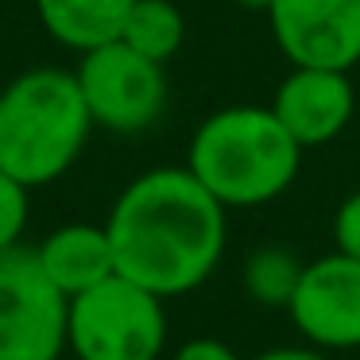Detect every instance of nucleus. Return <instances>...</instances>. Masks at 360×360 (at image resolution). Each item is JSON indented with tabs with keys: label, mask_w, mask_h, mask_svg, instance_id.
<instances>
[{
	"label": "nucleus",
	"mask_w": 360,
	"mask_h": 360,
	"mask_svg": "<svg viewBox=\"0 0 360 360\" xmlns=\"http://www.w3.org/2000/svg\"><path fill=\"white\" fill-rule=\"evenodd\" d=\"M35 256H39V267L47 271V279L66 298L117 275V256H112V240L105 225H86V221L63 225L35 244Z\"/></svg>",
	"instance_id": "9d476101"
},
{
	"label": "nucleus",
	"mask_w": 360,
	"mask_h": 360,
	"mask_svg": "<svg viewBox=\"0 0 360 360\" xmlns=\"http://www.w3.org/2000/svg\"><path fill=\"white\" fill-rule=\"evenodd\" d=\"M167 345L163 298L148 287L109 275L70 298L66 349L78 360H155Z\"/></svg>",
	"instance_id": "20e7f679"
},
{
	"label": "nucleus",
	"mask_w": 360,
	"mask_h": 360,
	"mask_svg": "<svg viewBox=\"0 0 360 360\" xmlns=\"http://www.w3.org/2000/svg\"><path fill=\"white\" fill-rule=\"evenodd\" d=\"M252 360H326V356H321V352H314V349H271V352L252 356Z\"/></svg>",
	"instance_id": "f3484780"
},
{
	"label": "nucleus",
	"mask_w": 360,
	"mask_h": 360,
	"mask_svg": "<svg viewBox=\"0 0 360 360\" xmlns=\"http://www.w3.org/2000/svg\"><path fill=\"white\" fill-rule=\"evenodd\" d=\"M302 275V267L295 264V256L283 248H259L244 267V287L256 302L267 306H287L295 295V283Z\"/></svg>",
	"instance_id": "ddd939ff"
},
{
	"label": "nucleus",
	"mask_w": 360,
	"mask_h": 360,
	"mask_svg": "<svg viewBox=\"0 0 360 360\" xmlns=\"http://www.w3.org/2000/svg\"><path fill=\"white\" fill-rule=\"evenodd\" d=\"M333 236H337V252L360 259V190L341 202V210L333 217Z\"/></svg>",
	"instance_id": "2eb2a0df"
},
{
	"label": "nucleus",
	"mask_w": 360,
	"mask_h": 360,
	"mask_svg": "<svg viewBox=\"0 0 360 360\" xmlns=\"http://www.w3.org/2000/svg\"><path fill=\"white\" fill-rule=\"evenodd\" d=\"M174 360H240V356H236L225 341H217V337H198V341L182 345Z\"/></svg>",
	"instance_id": "dca6fc26"
},
{
	"label": "nucleus",
	"mask_w": 360,
	"mask_h": 360,
	"mask_svg": "<svg viewBox=\"0 0 360 360\" xmlns=\"http://www.w3.org/2000/svg\"><path fill=\"white\" fill-rule=\"evenodd\" d=\"M94 117L74 70L32 66L0 89V171L27 190L51 186L78 163Z\"/></svg>",
	"instance_id": "7ed1b4c3"
},
{
	"label": "nucleus",
	"mask_w": 360,
	"mask_h": 360,
	"mask_svg": "<svg viewBox=\"0 0 360 360\" xmlns=\"http://www.w3.org/2000/svg\"><path fill=\"white\" fill-rule=\"evenodd\" d=\"M271 112L279 124L306 148L337 140L356 112V86L349 70H318V66H290V74L275 89Z\"/></svg>",
	"instance_id": "1a4fd4ad"
},
{
	"label": "nucleus",
	"mask_w": 360,
	"mask_h": 360,
	"mask_svg": "<svg viewBox=\"0 0 360 360\" xmlns=\"http://www.w3.org/2000/svg\"><path fill=\"white\" fill-rule=\"evenodd\" d=\"M295 326L318 349L360 345V259L333 252L302 267L287 302Z\"/></svg>",
	"instance_id": "6e6552de"
},
{
	"label": "nucleus",
	"mask_w": 360,
	"mask_h": 360,
	"mask_svg": "<svg viewBox=\"0 0 360 360\" xmlns=\"http://www.w3.org/2000/svg\"><path fill=\"white\" fill-rule=\"evenodd\" d=\"M302 167V143L279 124L271 105H229L194 128L186 171L225 210H252L287 194Z\"/></svg>",
	"instance_id": "f03ea898"
},
{
	"label": "nucleus",
	"mask_w": 360,
	"mask_h": 360,
	"mask_svg": "<svg viewBox=\"0 0 360 360\" xmlns=\"http://www.w3.org/2000/svg\"><path fill=\"white\" fill-rule=\"evenodd\" d=\"M74 78H78V89L86 97L94 128H109L117 136H136L155 124L167 109L163 63L132 51L124 39L86 51Z\"/></svg>",
	"instance_id": "39448f33"
},
{
	"label": "nucleus",
	"mask_w": 360,
	"mask_h": 360,
	"mask_svg": "<svg viewBox=\"0 0 360 360\" xmlns=\"http://www.w3.org/2000/svg\"><path fill=\"white\" fill-rule=\"evenodd\" d=\"M120 39L132 51H140V55L155 58V63H167V58H174L182 51L186 20H182L174 0H136L124 20Z\"/></svg>",
	"instance_id": "f8f14e48"
},
{
	"label": "nucleus",
	"mask_w": 360,
	"mask_h": 360,
	"mask_svg": "<svg viewBox=\"0 0 360 360\" xmlns=\"http://www.w3.org/2000/svg\"><path fill=\"white\" fill-rule=\"evenodd\" d=\"M264 16L290 66L352 70L360 63V0H271Z\"/></svg>",
	"instance_id": "0eeeda50"
},
{
	"label": "nucleus",
	"mask_w": 360,
	"mask_h": 360,
	"mask_svg": "<svg viewBox=\"0 0 360 360\" xmlns=\"http://www.w3.org/2000/svg\"><path fill=\"white\" fill-rule=\"evenodd\" d=\"M240 8H248V12H267L271 8V0H236Z\"/></svg>",
	"instance_id": "a211bd4d"
},
{
	"label": "nucleus",
	"mask_w": 360,
	"mask_h": 360,
	"mask_svg": "<svg viewBox=\"0 0 360 360\" xmlns=\"http://www.w3.org/2000/svg\"><path fill=\"white\" fill-rule=\"evenodd\" d=\"M70 298L47 279L35 248L0 252V360H58Z\"/></svg>",
	"instance_id": "423d86ee"
},
{
	"label": "nucleus",
	"mask_w": 360,
	"mask_h": 360,
	"mask_svg": "<svg viewBox=\"0 0 360 360\" xmlns=\"http://www.w3.org/2000/svg\"><path fill=\"white\" fill-rule=\"evenodd\" d=\"M32 217V190L0 171V252L16 248Z\"/></svg>",
	"instance_id": "4468645a"
},
{
	"label": "nucleus",
	"mask_w": 360,
	"mask_h": 360,
	"mask_svg": "<svg viewBox=\"0 0 360 360\" xmlns=\"http://www.w3.org/2000/svg\"><path fill=\"white\" fill-rule=\"evenodd\" d=\"M132 4L136 0H35V12L51 39L86 55L101 43L120 39Z\"/></svg>",
	"instance_id": "9b49d317"
},
{
	"label": "nucleus",
	"mask_w": 360,
	"mask_h": 360,
	"mask_svg": "<svg viewBox=\"0 0 360 360\" xmlns=\"http://www.w3.org/2000/svg\"><path fill=\"white\" fill-rule=\"evenodd\" d=\"M105 229L117 275L159 298L202 287L225 252V205L186 167H155L132 179Z\"/></svg>",
	"instance_id": "f257e3e1"
}]
</instances>
